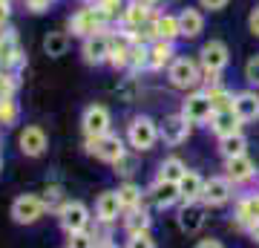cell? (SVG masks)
<instances>
[{
	"mask_svg": "<svg viewBox=\"0 0 259 248\" xmlns=\"http://www.w3.org/2000/svg\"><path fill=\"white\" fill-rule=\"evenodd\" d=\"M150 20H153V15H150V9L141 3V0H130L127 6H124L121 23H124L127 29H136V32H141V26H147Z\"/></svg>",
	"mask_w": 259,
	"mask_h": 248,
	"instance_id": "obj_22",
	"label": "cell"
},
{
	"mask_svg": "<svg viewBox=\"0 0 259 248\" xmlns=\"http://www.w3.org/2000/svg\"><path fill=\"white\" fill-rule=\"evenodd\" d=\"M204 211H207L204 202H182V208L176 211L179 231H185V234H199L202 225H204Z\"/></svg>",
	"mask_w": 259,
	"mask_h": 248,
	"instance_id": "obj_15",
	"label": "cell"
},
{
	"mask_svg": "<svg viewBox=\"0 0 259 248\" xmlns=\"http://www.w3.org/2000/svg\"><path fill=\"white\" fill-rule=\"evenodd\" d=\"M158 141V121H153L150 116H133L127 124V145L136 153L153 150Z\"/></svg>",
	"mask_w": 259,
	"mask_h": 248,
	"instance_id": "obj_2",
	"label": "cell"
},
{
	"mask_svg": "<svg viewBox=\"0 0 259 248\" xmlns=\"http://www.w3.org/2000/svg\"><path fill=\"white\" fill-rule=\"evenodd\" d=\"M236 222L239 228L248 231L253 222H259V193H248L236 202Z\"/></svg>",
	"mask_w": 259,
	"mask_h": 248,
	"instance_id": "obj_24",
	"label": "cell"
},
{
	"mask_svg": "<svg viewBox=\"0 0 259 248\" xmlns=\"http://www.w3.org/2000/svg\"><path fill=\"white\" fill-rule=\"evenodd\" d=\"M118 217H124V205H121L118 191L98 193V199H95V222L112 225V222H118Z\"/></svg>",
	"mask_w": 259,
	"mask_h": 248,
	"instance_id": "obj_13",
	"label": "cell"
},
{
	"mask_svg": "<svg viewBox=\"0 0 259 248\" xmlns=\"http://www.w3.org/2000/svg\"><path fill=\"white\" fill-rule=\"evenodd\" d=\"M87 150L93 153L95 159H101L107 165H115L121 159L127 156V147H124V138L118 133H107V136H98V138H87Z\"/></svg>",
	"mask_w": 259,
	"mask_h": 248,
	"instance_id": "obj_4",
	"label": "cell"
},
{
	"mask_svg": "<svg viewBox=\"0 0 259 248\" xmlns=\"http://www.w3.org/2000/svg\"><path fill=\"white\" fill-rule=\"evenodd\" d=\"M0 170H3V156H0Z\"/></svg>",
	"mask_w": 259,
	"mask_h": 248,
	"instance_id": "obj_46",
	"label": "cell"
},
{
	"mask_svg": "<svg viewBox=\"0 0 259 248\" xmlns=\"http://www.w3.org/2000/svg\"><path fill=\"white\" fill-rule=\"evenodd\" d=\"M98 248H118V245H112V242H104V245H98Z\"/></svg>",
	"mask_w": 259,
	"mask_h": 248,
	"instance_id": "obj_45",
	"label": "cell"
},
{
	"mask_svg": "<svg viewBox=\"0 0 259 248\" xmlns=\"http://www.w3.org/2000/svg\"><path fill=\"white\" fill-rule=\"evenodd\" d=\"M150 202L156 205V208H173L176 202H182V193H179V185L176 182H153L150 185Z\"/></svg>",
	"mask_w": 259,
	"mask_h": 248,
	"instance_id": "obj_20",
	"label": "cell"
},
{
	"mask_svg": "<svg viewBox=\"0 0 259 248\" xmlns=\"http://www.w3.org/2000/svg\"><path fill=\"white\" fill-rule=\"evenodd\" d=\"M179 29H182V38H187V41L199 38L204 32V15L199 9H193V6L182 9L179 12Z\"/></svg>",
	"mask_w": 259,
	"mask_h": 248,
	"instance_id": "obj_21",
	"label": "cell"
},
{
	"mask_svg": "<svg viewBox=\"0 0 259 248\" xmlns=\"http://www.w3.org/2000/svg\"><path fill=\"white\" fill-rule=\"evenodd\" d=\"M118 196H121V205H124V211H133V208H141L144 205V196L147 193L141 191L136 182H124V185H118Z\"/></svg>",
	"mask_w": 259,
	"mask_h": 248,
	"instance_id": "obj_29",
	"label": "cell"
},
{
	"mask_svg": "<svg viewBox=\"0 0 259 248\" xmlns=\"http://www.w3.org/2000/svg\"><path fill=\"white\" fill-rule=\"evenodd\" d=\"M228 6V0H199V9H207V12H219Z\"/></svg>",
	"mask_w": 259,
	"mask_h": 248,
	"instance_id": "obj_40",
	"label": "cell"
},
{
	"mask_svg": "<svg viewBox=\"0 0 259 248\" xmlns=\"http://www.w3.org/2000/svg\"><path fill=\"white\" fill-rule=\"evenodd\" d=\"M147 35L153 38V41H176V38H182L179 15H156V18L147 23Z\"/></svg>",
	"mask_w": 259,
	"mask_h": 248,
	"instance_id": "obj_16",
	"label": "cell"
},
{
	"mask_svg": "<svg viewBox=\"0 0 259 248\" xmlns=\"http://www.w3.org/2000/svg\"><path fill=\"white\" fill-rule=\"evenodd\" d=\"M124 248H156V239L150 231H141V234H130Z\"/></svg>",
	"mask_w": 259,
	"mask_h": 248,
	"instance_id": "obj_34",
	"label": "cell"
},
{
	"mask_svg": "<svg viewBox=\"0 0 259 248\" xmlns=\"http://www.w3.org/2000/svg\"><path fill=\"white\" fill-rule=\"evenodd\" d=\"M104 26H107V20H104L101 9H95V6H83V9H78L72 18H69V32L78 35L81 41L90 38V35L104 32Z\"/></svg>",
	"mask_w": 259,
	"mask_h": 248,
	"instance_id": "obj_7",
	"label": "cell"
},
{
	"mask_svg": "<svg viewBox=\"0 0 259 248\" xmlns=\"http://www.w3.org/2000/svg\"><path fill=\"white\" fill-rule=\"evenodd\" d=\"M248 32L253 38H259V3L250 9V15H248Z\"/></svg>",
	"mask_w": 259,
	"mask_h": 248,
	"instance_id": "obj_38",
	"label": "cell"
},
{
	"mask_svg": "<svg viewBox=\"0 0 259 248\" xmlns=\"http://www.w3.org/2000/svg\"><path fill=\"white\" fill-rule=\"evenodd\" d=\"M245 81L259 87V55H250L248 61H245Z\"/></svg>",
	"mask_w": 259,
	"mask_h": 248,
	"instance_id": "obj_36",
	"label": "cell"
},
{
	"mask_svg": "<svg viewBox=\"0 0 259 248\" xmlns=\"http://www.w3.org/2000/svg\"><path fill=\"white\" fill-rule=\"evenodd\" d=\"M176 61V46L173 41H153L150 44V66L147 69H164Z\"/></svg>",
	"mask_w": 259,
	"mask_h": 248,
	"instance_id": "obj_23",
	"label": "cell"
},
{
	"mask_svg": "<svg viewBox=\"0 0 259 248\" xmlns=\"http://www.w3.org/2000/svg\"><path fill=\"white\" fill-rule=\"evenodd\" d=\"M233 113L242 119V124L259 121V92L256 90H242L233 95Z\"/></svg>",
	"mask_w": 259,
	"mask_h": 248,
	"instance_id": "obj_17",
	"label": "cell"
},
{
	"mask_svg": "<svg viewBox=\"0 0 259 248\" xmlns=\"http://www.w3.org/2000/svg\"><path fill=\"white\" fill-rule=\"evenodd\" d=\"M9 15H12V6H9V0H0V29L9 23Z\"/></svg>",
	"mask_w": 259,
	"mask_h": 248,
	"instance_id": "obj_41",
	"label": "cell"
},
{
	"mask_svg": "<svg viewBox=\"0 0 259 248\" xmlns=\"http://www.w3.org/2000/svg\"><path fill=\"white\" fill-rule=\"evenodd\" d=\"M225 176L231 179L233 185L239 182H248L256 176V162L245 153V156H236V159H225Z\"/></svg>",
	"mask_w": 259,
	"mask_h": 248,
	"instance_id": "obj_19",
	"label": "cell"
},
{
	"mask_svg": "<svg viewBox=\"0 0 259 248\" xmlns=\"http://www.w3.org/2000/svg\"><path fill=\"white\" fill-rule=\"evenodd\" d=\"M58 222H61L66 237H72V234H83L90 228L93 217H90V208L81 199H66V205L58 211Z\"/></svg>",
	"mask_w": 259,
	"mask_h": 248,
	"instance_id": "obj_3",
	"label": "cell"
},
{
	"mask_svg": "<svg viewBox=\"0 0 259 248\" xmlns=\"http://www.w3.org/2000/svg\"><path fill=\"white\" fill-rule=\"evenodd\" d=\"M66 49H69V35H66V32H49V35L44 38V52H47L49 58L66 55Z\"/></svg>",
	"mask_w": 259,
	"mask_h": 248,
	"instance_id": "obj_30",
	"label": "cell"
},
{
	"mask_svg": "<svg viewBox=\"0 0 259 248\" xmlns=\"http://www.w3.org/2000/svg\"><path fill=\"white\" fill-rule=\"evenodd\" d=\"M66 248H98V242L90 231H83V234H72L66 239Z\"/></svg>",
	"mask_w": 259,
	"mask_h": 248,
	"instance_id": "obj_35",
	"label": "cell"
},
{
	"mask_svg": "<svg viewBox=\"0 0 259 248\" xmlns=\"http://www.w3.org/2000/svg\"><path fill=\"white\" fill-rule=\"evenodd\" d=\"M248 234H250V239H253V242H259V222H253V225H250Z\"/></svg>",
	"mask_w": 259,
	"mask_h": 248,
	"instance_id": "obj_43",
	"label": "cell"
},
{
	"mask_svg": "<svg viewBox=\"0 0 259 248\" xmlns=\"http://www.w3.org/2000/svg\"><path fill=\"white\" fill-rule=\"evenodd\" d=\"M133 167H136V159H133V156H124L121 162H115V173L124 176V179H130V176H133Z\"/></svg>",
	"mask_w": 259,
	"mask_h": 248,
	"instance_id": "obj_37",
	"label": "cell"
},
{
	"mask_svg": "<svg viewBox=\"0 0 259 248\" xmlns=\"http://www.w3.org/2000/svg\"><path fill=\"white\" fill-rule=\"evenodd\" d=\"M213 101L207 98V92H199V90H193L190 95L185 98V104H182V116H185L190 124H210V119H213Z\"/></svg>",
	"mask_w": 259,
	"mask_h": 248,
	"instance_id": "obj_10",
	"label": "cell"
},
{
	"mask_svg": "<svg viewBox=\"0 0 259 248\" xmlns=\"http://www.w3.org/2000/svg\"><path fill=\"white\" fill-rule=\"evenodd\" d=\"M204 92H207V98L213 101V110H231L233 107V95H236V92H231L228 87H222V84H219V87H207Z\"/></svg>",
	"mask_w": 259,
	"mask_h": 248,
	"instance_id": "obj_31",
	"label": "cell"
},
{
	"mask_svg": "<svg viewBox=\"0 0 259 248\" xmlns=\"http://www.w3.org/2000/svg\"><path fill=\"white\" fill-rule=\"evenodd\" d=\"M202 191H204V179L196 170L187 167V173L179 182V193H182V202H202Z\"/></svg>",
	"mask_w": 259,
	"mask_h": 248,
	"instance_id": "obj_25",
	"label": "cell"
},
{
	"mask_svg": "<svg viewBox=\"0 0 259 248\" xmlns=\"http://www.w3.org/2000/svg\"><path fill=\"white\" fill-rule=\"evenodd\" d=\"M190 127L193 124L182 113H173V116H164V121H158V138L170 147H179L190 138Z\"/></svg>",
	"mask_w": 259,
	"mask_h": 248,
	"instance_id": "obj_9",
	"label": "cell"
},
{
	"mask_svg": "<svg viewBox=\"0 0 259 248\" xmlns=\"http://www.w3.org/2000/svg\"><path fill=\"white\" fill-rule=\"evenodd\" d=\"M9 214L18 225H35L47 214V202H44V196H35V193H20V196H15Z\"/></svg>",
	"mask_w": 259,
	"mask_h": 248,
	"instance_id": "obj_5",
	"label": "cell"
},
{
	"mask_svg": "<svg viewBox=\"0 0 259 248\" xmlns=\"http://www.w3.org/2000/svg\"><path fill=\"white\" fill-rule=\"evenodd\" d=\"M47 196H44V202H47V211H61V208H64L66 205V196H64V188H61V185H47Z\"/></svg>",
	"mask_w": 259,
	"mask_h": 248,
	"instance_id": "obj_32",
	"label": "cell"
},
{
	"mask_svg": "<svg viewBox=\"0 0 259 248\" xmlns=\"http://www.w3.org/2000/svg\"><path fill=\"white\" fill-rule=\"evenodd\" d=\"M18 147H20V153H23V156L37 159V156H44V153H47L49 138H47V133H44V127H37V124H26V127L20 130V136H18Z\"/></svg>",
	"mask_w": 259,
	"mask_h": 248,
	"instance_id": "obj_12",
	"label": "cell"
},
{
	"mask_svg": "<svg viewBox=\"0 0 259 248\" xmlns=\"http://www.w3.org/2000/svg\"><path fill=\"white\" fill-rule=\"evenodd\" d=\"M124 231L130 234H141V231H150V225H153V217H150V211L141 205V208H133V211H124Z\"/></svg>",
	"mask_w": 259,
	"mask_h": 248,
	"instance_id": "obj_26",
	"label": "cell"
},
{
	"mask_svg": "<svg viewBox=\"0 0 259 248\" xmlns=\"http://www.w3.org/2000/svg\"><path fill=\"white\" fill-rule=\"evenodd\" d=\"M101 3H104V0H83V6H95V9H98Z\"/></svg>",
	"mask_w": 259,
	"mask_h": 248,
	"instance_id": "obj_44",
	"label": "cell"
},
{
	"mask_svg": "<svg viewBox=\"0 0 259 248\" xmlns=\"http://www.w3.org/2000/svg\"><path fill=\"white\" fill-rule=\"evenodd\" d=\"M207 127L213 130L216 138H225V136H233V133H242V119L233 113V107L231 110H216Z\"/></svg>",
	"mask_w": 259,
	"mask_h": 248,
	"instance_id": "obj_18",
	"label": "cell"
},
{
	"mask_svg": "<svg viewBox=\"0 0 259 248\" xmlns=\"http://www.w3.org/2000/svg\"><path fill=\"white\" fill-rule=\"evenodd\" d=\"M52 3H55V0H26V9L35 12V15H40V12H47Z\"/></svg>",
	"mask_w": 259,
	"mask_h": 248,
	"instance_id": "obj_39",
	"label": "cell"
},
{
	"mask_svg": "<svg viewBox=\"0 0 259 248\" xmlns=\"http://www.w3.org/2000/svg\"><path fill=\"white\" fill-rule=\"evenodd\" d=\"M196 248H225V245L219 242V239L207 237V239H199V242H196Z\"/></svg>",
	"mask_w": 259,
	"mask_h": 248,
	"instance_id": "obj_42",
	"label": "cell"
},
{
	"mask_svg": "<svg viewBox=\"0 0 259 248\" xmlns=\"http://www.w3.org/2000/svg\"><path fill=\"white\" fill-rule=\"evenodd\" d=\"M20 116V107L15 98H0V124H15Z\"/></svg>",
	"mask_w": 259,
	"mask_h": 248,
	"instance_id": "obj_33",
	"label": "cell"
},
{
	"mask_svg": "<svg viewBox=\"0 0 259 248\" xmlns=\"http://www.w3.org/2000/svg\"><path fill=\"white\" fill-rule=\"evenodd\" d=\"M228 61H231V49H228L225 41L210 38V41L199 49V64H202L204 75H219L225 66H228Z\"/></svg>",
	"mask_w": 259,
	"mask_h": 248,
	"instance_id": "obj_6",
	"label": "cell"
},
{
	"mask_svg": "<svg viewBox=\"0 0 259 248\" xmlns=\"http://www.w3.org/2000/svg\"><path fill=\"white\" fill-rule=\"evenodd\" d=\"M167 78H170V84L176 90L193 92L204 81V73H202V64L199 61H193V58H187V55H176V61L167 66Z\"/></svg>",
	"mask_w": 259,
	"mask_h": 248,
	"instance_id": "obj_1",
	"label": "cell"
},
{
	"mask_svg": "<svg viewBox=\"0 0 259 248\" xmlns=\"http://www.w3.org/2000/svg\"><path fill=\"white\" fill-rule=\"evenodd\" d=\"M110 44L112 38L104 35V32H98V35H90L81 41V58L87 61V64H107L110 61Z\"/></svg>",
	"mask_w": 259,
	"mask_h": 248,
	"instance_id": "obj_14",
	"label": "cell"
},
{
	"mask_svg": "<svg viewBox=\"0 0 259 248\" xmlns=\"http://www.w3.org/2000/svg\"><path fill=\"white\" fill-rule=\"evenodd\" d=\"M110 124H112V116L104 104H90L83 107L81 113V130L87 138H98V136H107L110 133Z\"/></svg>",
	"mask_w": 259,
	"mask_h": 248,
	"instance_id": "obj_8",
	"label": "cell"
},
{
	"mask_svg": "<svg viewBox=\"0 0 259 248\" xmlns=\"http://www.w3.org/2000/svg\"><path fill=\"white\" fill-rule=\"evenodd\" d=\"M219 153H222V159L245 156V153H248V138L242 136V133H233V136L219 138Z\"/></svg>",
	"mask_w": 259,
	"mask_h": 248,
	"instance_id": "obj_28",
	"label": "cell"
},
{
	"mask_svg": "<svg viewBox=\"0 0 259 248\" xmlns=\"http://www.w3.org/2000/svg\"><path fill=\"white\" fill-rule=\"evenodd\" d=\"M187 173V165L182 162L179 156H167L161 165H158V173H156V179L158 182H182V176Z\"/></svg>",
	"mask_w": 259,
	"mask_h": 248,
	"instance_id": "obj_27",
	"label": "cell"
},
{
	"mask_svg": "<svg viewBox=\"0 0 259 248\" xmlns=\"http://www.w3.org/2000/svg\"><path fill=\"white\" fill-rule=\"evenodd\" d=\"M233 199V182L228 176H210L204 179V191H202V202L207 208H222Z\"/></svg>",
	"mask_w": 259,
	"mask_h": 248,
	"instance_id": "obj_11",
	"label": "cell"
}]
</instances>
